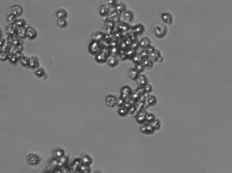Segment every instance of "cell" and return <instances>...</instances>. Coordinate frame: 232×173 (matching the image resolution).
I'll use <instances>...</instances> for the list:
<instances>
[{
    "label": "cell",
    "mask_w": 232,
    "mask_h": 173,
    "mask_svg": "<svg viewBox=\"0 0 232 173\" xmlns=\"http://www.w3.org/2000/svg\"><path fill=\"white\" fill-rule=\"evenodd\" d=\"M102 49L103 47L99 41H95V40H92L88 46V51L91 55L95 56L99 53L102 50Z\"/></svg>",
    "instance_id": "1"
},
{
    "label": "cell",
    "mask_w": 232,
    "mask_h": 173,
    "mask_svg": "<svg viewBox=\"0 0 232 173\" xmlns=\"http://www.w3.org/2000/svg\"><path fill=\"white\" fill-rule=\"evenodd\" d=\"M168 33V28L166 26L161 24H158L154 26L153 29V34L156 37L161 39L166 36Z\"/></svg>",
    "instance_id": "2"
},
{
    "label": "cell",
    "mask_w": 232,
    "mask_h": 173,
    "mask_svg": "<svg viewBox=\"0 0 232 173\" xmlns=\"http://www.w3.org/2000/svg\"><path fill=\"white\" fill-rule=\"evenodd\" d=\"M132 92H133L132 89H131V87L129 86H127V85L123 86L121 89L120 97L125 101L127 100L128 99H129L130 95H131V94L132 93Z\"/></svg>",
    "instance_id": "3"
},
{
    "label": "cell",
    "mask_w": 232,
    "mask_h": 173,
    "mask_svg": "<svg viewBox=\"0 0 232 173\" xmlns=\"http://www.w3.org/2000/svg\"><path fill=\"white\" fill-rule=\"evenodd\" d=\"M23 13V8L20 4H15L14 6H10L8 10V14H11L15 16L16 17L19 16Z\"/></svg>",
    "instance_id": "4"
},
{
    "label": "cell",
    "mask_w": 232,
    "mask_h": 173,
    "mask_svg": "<svg viewBox=\"0 0 232 173\" xmlns=\"http://www.w3.org/2000/svg\"><path fill=\"white\" fill-rule=\"evenodd\" d=\"M133 18H134V14H133V13L131 10H126L121 15V20H122V22H125V23L132 22Z\"/></svg>",
    "instance_id": "5"
},
{
    "label": "cell",
    "mask_w": 232,
    "mask_h": 173,
    "mask_svg": "<svg viewBox=\"0 0 232 173\" xmlns=\"http://www.w3.org/2000/svg\"><path fill=\"white\" fill-rule=\"evenodd\" d=\"M160 20L161 22L167 25H171L173 23V18L168 12H163L160 14Z\"/></svg>",
    "instance_id": "6"
},
{
    "label": "cell",
    "mask_w": 232,
    "mask_h": 173,
    "mask_svg": "<svg viewBox=\"0 0 232 173\" xmlns=\"http://www.w3.org/2000/svg\"><path fill=\"white\" fill-rule=\"evenodd\" d=\"M117 98L115 96L112 95V94H108V95L105 96V105L110 108L115 107L117 106Z\"/></svg>",
    "instance_id": "7"
},
{
    "label": "cell",
    "mask_w": 232,
    "mask_h": 173,
    "mask_svg": "<svg viewBox=\"0 0 232 173\" xmlns=\"http://www.w3.org/2000/svg\"><path fill=\"white\" fill-rule=\"evenodd\" d=\"M146 114L147 111H146V109H143L137 113L136 116H135V119H136L137 123L142 125L144 124L146 121Z\"/></svg>",
    "instance_id": "8"
},
{
    "label": "cell",
    "mask_w": 232,
    "mask_h": 173,
    "mask_svg": "<svg viewBox=\"0 0 232 173\" xmlns=\"http://www.w3.org/2000/svg\"><path fill=\"white\" fill-rule=\"evenodd\" d=\"M8 43H9L11 46H19V45L22 44V41L21 39L17 35L15 36H8V39L6 40Z\"/></svg>",
    "instance_id": "9"
},
{
    "label": "cell",
    "mask_w": 232,
    "mask_h": 173,
    "mask_svg": "<svg viewBox=\"0 0 232 173\" xmlns=\"http://www.w3.org/2000/svg\"><path fill=\"white\" fill-rule=\"evenodd\" d=\"M38 36V31L34 27H28L26 29V37L29 39H33Z\"/></svg>",
    "instance_id": "10"
},
{
    "label": "cell",
    "mask_w": 232,
    "mask_h": 173,
    "mask_svg": "<svg viewBox=\"0 0 232 173\" xmlns=\"http://www.w3.org/2000/svg\"><path fill=\"white\" fill-rule=\"evenodd\" d=\"M40 65V61L38 57L36 56H31L29 57V67L31 68V69H37L39 67Z\"/></svg>",
    "instance_id": "11"
},
{
    "label": "cell",
    "mask_w": 232,
    "mask_h": 173,
    "mask_svg": "<svg viewBox=\"0 0 232 173\" xmlns=\"http://www.w3.org/2000/svg\"><path fill=\"white\" fill-rule=\"evenodd\" d=\"M110 7L108 6V5L101 4V5H100V6L99 7V10H98V12H99V15L101 16L108 17V14H109V12H110Z\"/></svg>",
    "instance_id": "12"
},
{
    "label": "cell",
    "mask_w": 232,
    "mask_h": 173,
    "mask_svg": "<svg viewBox=\"0 0 232 173\" xmlns=\"http://www.w3.org/2000/svg\"><path fill=\"white\" fill-rule=\"evenodd\" d=\"M145 30V26L142 24H138L136 25L133 26V27L131 28V32L133 33L136 36H140V35H142L144 33V31Z\"/></svg>",
    "instance_id": "13"
},
{
    "label": "cell",
    "mask_w": 232,
    "mask_h": 173,
    "mask_svg": "<svg viewBox=\"0 0 232 173\" xmlns=\"http://www.w3.org/2000/svg\"><path fill=\"white\" fill-rule=\"evenodd\" d=\"M108 57L105 55L104 52H103L101 50L99 53H98L97 55L95 56V60L98 63H105V62H106Z\"/></svg>",
    "instance_id": "14"
},
{
    "label": "cell",
    "mask_w": 232,
    "mask_h": 173,
    "mask_svg": "<svg viewBox=\"0 0 232 173\" xmlns=\"http://www.w3.org/2000/svg\"><path fill=\"white\" fill-rule=\"evenodd\" d=\"M106 63L110 67L114 68L119 64V60L117 58V57H115V56H109L107 59L106 61Z\"/></svg>",
    "instance_id": "15"
},
{
    "label": "cell",
    "mask_w": 232,
    "mask_h": 173,
    "mask_svg": "<svg viewBox=\"0 0 232 173\" xmlns=\"http://www.w3.org/2000/svg\"><path fill=\"white\" fill-rule=\"evenodd\" d=\"M5 31H6V34H8L9 36H15V35L17 34V27H16L15 24H8V26H6Z\"/></svg>",
    "instance_id": "16"
},
{
    "label": "cell",
    "mask_w": 232,
    "mask_h": 173,
    "mask_svg": "<svg viewBox=\"0 0 232 173\" xmlns=\"http://www.w3.org/2000/svg\"><path fill=\"white\" fill-rule=\"evenodd\" d=\"M114 9L115 10V11L117 12V14L119 16H120L122 14L123 12L127 10L126 8V6L124 4V3H121V2H117V4H116V6H115V8H114Z\"/></svg>",
    "instance_id": "17"
},
{
    "label": "cell",
    "mask_w": 232,
    "mask_h": 173,
    "mask_svg": "<svg viewBox=\"0 0 232 173\" xmlns=\"http://www.w3.org/2000/svg\"><path fill=\"white\" fill-rule=\"evenodd\" d=\"M156 103H157V98L154 97V95H151V94H150V95L146 99L145 103L146 107H148L154 106V105H156Z\"/></svg>",
    "instance_id": "18"
},
{
    "label": "cell",
    "mask_w": 232,
    "mask_h": 173,
    "mask_svg": "<svg viewBox=\"0 0 232 173\" xmlns=\"http://www.w3.org/2000/svg\"><path fill=\"white\" fill-rule=\"evenodd\" d=\"M151 45V41L148 37H145L139 41V46H140V48H141L142 49H146L147 47Z\"/></svg>",
    "instance_id": "19"
},
{
    "label": "cell",
    "mask_w": 232,
    "mask_h": 173,
    "mask_svg": "<svg viewBox=\"0 0 232 173\" xmlns=\"http://www.w3.org/2000/svg\"><path fill=\"white\" fill-rule=\"evenodd\" d=\"M136 82L138 86H145L146 84H148V78L145 75L140 74L138 78H137Z\"/></svg>",
    "instance_id": "20"
},
{
    "label": "cell",
    "mask_w": 232,
    "mask_h": 173,
    "mask_svg": "<svg viewBox=\"0 0 232 173\" xmlns=\"http://www.w3.org/2000/svg\"><path fill=\"white\" fill-rule=\"evenodd\" d=\"M128 77L133 81H136L137 80V78H138L139 76H140V73H139L138 71H136L134 68H131V69H129L127 73Z\"/></svg>",
    "instance_id": "21"
},
{
    "label": "cell",
    "mask_w": 232,
    "mask_h": 173,
    "mask_svg": "<svg viewBox=\"0 0 232 173\" xmlns=\"http://www.w3.org/2000/svg\"><path fill=\"white\" fill-rule=\"evenodd\" d=\"M68 13L66 11V10L63 8H59L56 11V16L58 19L60 18H66L68 17Z\"/></svg>",
    "instance_id": "22"
},
{
    "label": "cell",
    "mask_w": 232,
    "mask_h": 173,
    "mask_svg": "<svg viewBox=\"0 0 232 173\" xmlns=\"http://www.w3.org/2000/svg\"><path fill=\"white\" fill-rule=\"evenodd\" d=\"M142 64H143V66L145 67V69H150L151 68H152L153 67V61L152 60H150V59H143V61H142Z\"/></svg>",
    "instance_id": "23"
},
{
    "label": "cell",
    "mask_w": 232,
    "mask_h": 173,
    "mask_svg": "<svg viewBox=\"0 0 232 173\" xmlns=\"http://www.w3.org/2000/svg\"><path fill=\"white\" fill-rule=\"evenodd\" d=\"M117 113L121 117H125L129 114V109L124 106L121 107H119V109H118Z\"/></svg>",
    "instance_id": "24"
},
{
    "label": "cell",
    "mask_w": 232,
    "mask_h": 173,
    "mask_svg": "<svg viewBox=\"0 0 232 173\" xmlns=\"http://www.w3.org/2000/svg\"><path fill=\"white\" fill-rule=\"evenodd\" d=\"M103 37H104V34L103 32H101V31H97V32H95L93 35V40H95V41H101V40H103Z\"/></svg>",
    "instance_id": "25"
},
{
    "label": "cell",
    "mask_w": 232,
    "mask_h": 173,
    "mask_svg": "<svg viewBox=\"0 0 232 173\" xmlns=\"http://www.w3.org/2000/svg\"><path fill=\"white\" fill-rule=\"evenodd\" d=\"M26 29H27V27L18 28L17 31V34L16 35L20 39H24V38L26 37Z\"/></svg>",
    "instance_id": "26"
},
{
    "label": "cell",
    "mask_w": 232,
    "mask_h": 173,
    "mask_svg": "<svg viewBox=\"0 0 232 173\" xmlns=\"http://www.w3.org/2000/svg\"><path fill=\"white\" fill-rule=\"evenodd\" d=\"M34 74L36 75V76L38 77V78H42L45 76V74H46L45 70L44 68H42V67H38V68H37V69H35Z\"/></svg>",
    "instance_id": "27"
},
{
    "label": "cell",
    "mask_w": 232,
    "mask_h": 173,
    "mask_svg": "<svg viewBox=\"0 0 232 173\" xmlns=\"http://www.w3.org/2000/svg\"><path fill=\"white\" fill-rule=\"evenodd\" d=\"M150 124L151 126L152 127L154 132H155L156 130H159L160 128H161V122H160V120L157 118H156L152 123Z\"/></svg>",
    "instance_id": "28"
},
{
    "label": "cell",
    "mask_w": 232,
    "mask_h": 173,
    "mask_svg": "<svg viewBox=\"0 0 232 173\" xmlns=\"http://www.w3.org/2000/svg\"><path fill=\"white\" fill-rule=\"evenodd\" d=\"M125 53H126L127 57V59H130V60H131V59L133 58V57H134V56L137 54V52L132 50L131 48H128L126 50Z\"/></svg>",
    "instance_id": "29"
},
{
    "label": "cell",
    "mask_w": 232,
    "mask_h": 173,
    "mask_svg": "<svg viewBox=\"0 0 232 173\" xmlns=\"http://www.w3.org/2000/svg\"><path fill=\"white\" fill-rule=\"evenodd\" d=\"M156 119L155 115L153 113H147L146 115V121L145 123L147 124H151Z\"/></svg>",
    "instance_id": "30"
},
{
    "label": "cell",
    "mask_w": 232,
    "mask_h": 173,
    "mask_svg": "<svg viewBox=\"0 0 232 173\" xmlns=\"http://www.w3.org/2000/svg\"><path fill=\"white\" fill-rule=\"evenodd\" d=\"M8 60L9 61V62L12 64H15L18 62L19 59L17 58V55L15 54H11V53H8Z\"/></svg>",
    "instance_id": "31"
},
{
    "label": "cell",
    "mask_w": 232,
    "mask_h": 173,
    "mask_svg": "<svg viewBox=\"0 0 232 173\" xmlns=\"http://www.w3.org/2000/svg\"><path fill=\"white\" fill-rule=\"evenodd\" d=\"M17 17H16L15 16H14L13 14H8L6 16V22H8V24H15L16 20H17Z\"/></svg>",
    "instance_id": "32"
},
{
    "label": "cell",
    "mask_w": 232,
    "mask_h": 173,
    "mask_svg": "<svg viewBox=\"0 0 232 173\" xmlns=\"http://www.w3.org/2000/svg\"><path fill=\"white\" fill-rule=\"evenodd\" d=\"M29 57L24 55L23 57L20 58V59H19V62H20V63L22 64L23 67H29Z\"/></svg>",
    "instance_id": "33"
},
{
    "label": "cell",
    "mask_w": 232,
    "mask_h": 173,
    "mask_svg": "<svg viewBox=\"0 0 232 173\" xmlns=\"http://www.w3.org/2000/svg\"><path fill=\"white\" fill-rule=\"evenodd\" d=\"M57 24L60 28H66L68 26V20L66 18H60L57 19Z\"/></svg>",
    "instance_id": "34"
},
{
    "label": "cell",
    "mask_w": 232,
    "mask_h": 173,
    "mask_svg": "<svg viewBox=\"0 0 232 173\" xmlns=\"http://www.w3.org/2000/svg\"><path fill=\"white\" fill-rule=\"evenodd\" d=\"M26 21L24 20V19H17L16 20L15 24L16 25V27L18 28H22V27H26Z\"/></svg>",
    "instance_id": "35"
},
{
    "label": "cell",
    "mask_w": 232,
    "mask_h": 173,
    "mask_svg": "<svg viewBox=\"0 0 232 173\" xmlns=\"http://www.w3.org/2000/svg\"><path fill=\"white\" fill-rule=\"evenodd\" d=\"M161 55V52H159V50H155L154 51L149 55L148 59H150V60H152V61H154L156 59H157L159 56Z\"/></svg>",
    "instance_id": "36"
},
{
    "label": "cell",
    "mask_w": 232,
    "mask_h": 173,
    "mask_svg": "<svg viewBox=\"0 0 232 173\" xmlns=\"http://www.w3.org/2000/svg\"><path fill=\"white\" fill-rule=\"evenodd\" d=\"M131 61H132L133 64H136L138 63H141V62H142V61H143V59L140 57V55H139L138 53H137L136 55L133 57V59H131Z\"/></svg>",
    "instance_id": "37"
},
{
    "label": "cell",
    "mask_w": 232,
    "mask_h": 173,
    "mask_svg": "<svg viewBox=\"0 0 232 173\" xmlns=\"http://www.w3.org/2000/svg\"><path fill=\"white\" fill-rule=\"evenodd\" d=\"M133 68H134V69H136L139 73H140V74H141V73L143 72V71H145V68L143 66V64H142V62H141V63L136 64L134 65V67H133Z\"/></svg>",
    "instance_id": "38"
},
{
    "label": "cell",
    "mask_w": 232,
    "mask_h": 173,
    "mask_svg": "<svg viewBox=\"0 0 232 173\" xmlns=\"http://www.w3.org/2000/svg\"><path fill=\"white\" fill-rule=\"evenodd\" d=\"M140 94H139L138 92H137L136 90H135V91H133L132 93L131 94L129 99H131V100L136 101V102H138V99H139V98H140Z\"/></svg>",
    "instance_id": "39"
},
{
    "label": "cell",
    "mask_w": 232,
    "mask_h": 173,
    "mask_svg": "<svg viewBox=\"0 0 232 173\" xmlns=\"http://www.w3.org/2000/svg\"><path fill=\"white\" fill-rule=\"evenodd\" d=\"M110 55L111 56H116L118 55V54H119V46H115V47H112V48H110Z\"/></svg>",
    "instance_id": "40"
},
{
    "label": "cell",
    "mask_w": 232,
    "mask_h": 173,
    "mask_svg": "<svg viewBox=\"0 0 232 173\" xmlns=\"http://www.w3.org/2000/svg\"><path fill=\"white\" fill-rule=\"evenodd\" d=\"M129 48L137 52V50H138V48H140V46H139V41H138V40L132 41V43H131V46H129Z\"/></svg>",
    "instance_id": "41"
},
{
    "label": "cell",
    "mask_w": 232,
    "mask_h": 173,
    "mask_svg": "<svg viewBox=\"0 0 232 173\" xmlns=\"http://www.w3.org/2000/svg\"><path fill=\"white\" fill-rule=\"evenodd\" d=\"M118 55L119 56V57H120V59L122 61H126L127 59V57L125 51V50H121V49H120V50H119V54H118Z\"/></svg>",
    "instance_id": "42"
},
{
    "label": "cell",
    "mask_w": 232,
    "mask_h": 173,
    "mask_svg": "<svg viewBox=\"0 0 232 173\" xmlns=\"http://www.w3.org/2000/svg\"><path fill=\"white\" fill-rule=\"evenodd\" d=\"M138 54L140 55V57H141L143 59H148V57H149V54L148 53L147 51L145 50V49H142V51L140 52V53H138Z\"/></svg>",
    "instance_id": "43"
},
{
    "label": "cell",
    "mask_w": 232,
    "mask_h": 173,
    "mask_svg": "<svg viewBox=\"0 0 232 173\" xmlns=\"http://www.w3.org/2000/svg\"><path fill=\"white\" fill-rule=\"evenodd\" d=\"M144 88H145V92H146V93L150 94V92L152 91V85L150 84H148V83L147 84H146L145 86H144Z\"/></svg>",
    "instance_id": "44"
},
{
    "label": "cell",
    "mask_w": 232,
    "mask_h": 173,
    "mask_svg": "<svg viewBox=\"0 0 232 173\" xmlns=\"http://www.w3.org/2000/svg\"><path fill=\"white\" fill-rule=\"evenodd\" d=\"M125 103V101L123 99H121V97L117 98V105L118 107H121L124 106Z\"/></svg>",
    "instance_id": "45"
},
{
    "label": "cell",
    "mask_w": 232,
    "mask_h": 173,
    "mask_svg": "<svg viewBox=\"0 0 232 173\" xmlns=\"http://www.w3.org/2000/svg\"><path fill=\"white\" fill-rule=\"evenodd\" d=\"M136 91L138 92L140 96L143 95V94L145 93V88H144V86H138L136 90Z\"/></svg>",
    "instance_id": "46"
},
{
    "label": "cell",
    "mask_w": 232,
    "mask_h": 173,
    "mask_svg": "<svg viewBox=\"0 0 232 173\" xmlns=\"http://www.w3.org/2000/svg\"><path fill=\"white\" fill-rule=\"evenodd\" d=\"M8 53L7 52H1L0 53V60L1 61H6L8 59Z\"/></svg>",
    "instance_id": "47"
},
{
    "label": "cell",
    "mask_w": 232,
    "mask_h": 173,
    "mask_svg": "<svg viewBox=\"0 0 232 173\" xmlns=\"http://www.w3.org/2000/svg\"><path fill=\"white\" fill-rule=\"evenodd\" d=\"M145 50H146L148 53L149 55H150V54L152 53V52H153L154 51V50H156V49H155V48H154V47L153 46H151V45H150V46H149L148 47H147V48H146Z\"/></svg>",
    "instance_id": "48"
},
{
    "label": "cell",
    "mask_w": 232,
    "mask_h": 173,
    "mask_svg": "<svg viewBox=\"0 0 232 173\" xmlns=\"http://www.w3.org/2000/svg\"><path fill=\"white\" fill-rule=\"evenodd\" d=\"M135 113H136V105H132L129 109V114L133 115V114H134Z\"/></svg>",
    "instance_id": "49"
},
{
    "label": "cell",
    "mask_w": 232,
    "mask_h": 173,
    "mask_svg": "<svg viewBox=\"0 0 232 173\" xmlns=\"http://www.w3.org/2000/svg\"><path fill=\"white\" fill-rule=\"evenodd\" d=\"M163 59H163V57H162V56H161V55H160L159 57H158L157 59H156V60L154 61H155V62H159V63H161V62H162L163 61Z\"/></svg>",
    "instance_id": "50"
},
{
    "label": "cell",
    "mask_w": 232,
    "mask_h": 173,
    "mask_svg": "<svg viewBox=\"0 0 232 173\" xmlns=\"http://www.w3.org/2000/svg\"><path fill=\"white\" fill-rule=\"evenodd\" d=\"M1 28H0V38H1Z\"/></svg>",
    "instance_id": "51"
}]
</instances>
